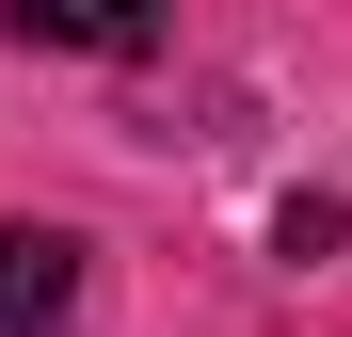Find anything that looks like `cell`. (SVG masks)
I'll return each mask as SVG.
<instances>
[{
    "mask_svg": "<svg viewBox=\"0 0 352 337\" xmlns=\"http://www.w3.org/2000/svg\"><path fill=\"white\" fill-rule=\"evenodd\" d=\"M16 32H32V48H144L160 0H16Z\"/></svg>",
    "mask_w": 352,
    "mask_h": 337,
    "instance_id": "7a4b0ae2",
    "label": "cell"
},
{
    "mask_svg": "<svg viewBox=\"0 0 352 337\" xmlns=\"http://www.w3.org/2000/svg\"><path fill=\"white\" fill-rule=\"evenodd\" d=\"M80 321V241L65 225H0V337H65Z\"/></svg>",
    "mask_w": 352,
    "mask_h": 337,
    "instance_id": "6da1fadb",
    "label": "cell"
}]
</instances>
